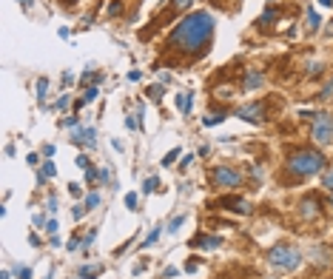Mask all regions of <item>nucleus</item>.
<instances>
[{
    "instance_id": "f257e3e1",
    "label": "nucleus",
    "mask_w": 333,
    "mask_h": 279,
    "mask_svg": "<svg viewBox=\"0 0 333 279\" xmlns=\"http://www.w3.org/2000/svg\"><path fill=\"white\" fill-rule=\"evenodd\" d=\"M211 37H214V17L208 12H191L174 26L168 48L183 54H205Z\"/></svg>"
},
{
    "instance_id": "f03ea898",
    "label": "nucleus",
    "mask_w": 333,
    "mask_h": 279,
    "mask_svg": "<svg viewBox=\"0 0 333 279\" xmlns=\"http://www.w3.org/2000/svg\"><path fill=\"white\" fill-rule=\"evenodd\" d=\"M325 154L316 148H296V151L287 157V171L293 177H313L325 171Z\"/></svg>"
},
{
    "instance_id": "7ed1b4c3",
    "label": "nucleus",
    "mask_w": 333,
    "mask_h": 279,
    "mask_svg": "<svg viewBox=\"0 0 333 279\" xmlns=\"http://www.w3.org/2000/svg\"><path fill=\"white\" fill-rule=\"evenodd\" d=\"M268 262L282 271H296L302 265V251H296L293 245H274L268 251Z\"/></svg>"
},
{
    "instance_id": "20e7f679",
    "label": "nucleus",
    "mask_w": 333,
    "mask_h": 279,
    "mask_svg": "<svg viewBox=\"0 0 333 279\" xmlns=\"http://www.w3.org/2000/svg\"><path fill=\"white\" fill-rule=\"evenodd\" d=\"M313 140L319 145H331L333 142V117L328 111H316L313 114Z\"/></svg>"
},
{
    "instance_id": "39448f33",
    "label": "nucleus",
    "mask_w": 333,
    "mask_h": 279,
    "mask_svg": "<svg viewBox=\"0 0 333 279\" xmlns=\"http://www.w3.org/2000/svg\"><path fill=\"white\" fill-rule=\"evenodd\" d=\"M211 183L217 188H239L242 186V174L237 168H231V165H219L211 171Z\"/></svg>"
},
{
    "instance_id": "423d86ee",
    "label": "nucleus",
    "mask_w": 333,
    "mask_h": 279,
    "mask_svg": "<svg viewBox=\"0 0 333 279\" xmlns=\"http://www.w3.org/2000/svg\"><path fill=\"white\" fill-rule=\"evenodd\" d=\"M265 114H268V105L265 103H248V105H242V108H237V117L239 120H245V123H262Z\"/></svg>"
},
{
    "instance_id": "0eeeda50",
    "label": "nucleus",
    "mask_w": 333,
    "mask_h": 279,
    "mask_svg": "<svg viewBox=\"0 0 333 279\" xmlns=\"http://www.w3.org/2000/svg\"><path fill=\"white\" fill-rule=\"evenodd\" d=\"M71 142H80V145H89V148H94V145H97V131H94L92 126L74 128V131H71Z\"/></svg>"
},
{
    "instance_id": "6e6552de",
    "label": "nucleus",
    "mask_w": 333,
    "mask_h": 279,
    "mask_svg": "<svg viewBox=\"0 0 333 279\" xmlns=\"http://www.w3.org/2000/svg\"><path fill=\"white\" fill-rule=\"evenodd\" d=\"M222 245V236H208V233H196L191 239V248H202V251H214Z\"/></svg>"
},
{
    "instance_id": "1a4fd4ad",
    "label": "nucleus",
    "mask_w": 333,
    "mask_h": 279,
    "mask_svg": "<svg viewBox=\"0 0 333 279\" xmlns=\"http://www.w3.org/2000/svg\"><path fill=\"white\" fill-rule=\"evenodd\" d=\"M319 208H322V202L316 197H305L302 202H299V214H302L305 220H313V217L319 214Z\"/></svg>"
},
{
    "instance_id": "9d476101",
    "label": "nucleus",
    "mask_w": 333,
    "mask_h": 279,
    "mask_svg": "<svg viewBox=\"0 0 333 279\" xmlns=\"http://www.w3.org/2000/svg\"><path fill=\"white\" fill-rule=\"evenodd\" d=\"M217 205H222V208H228V211H237V214H248V211H251V202H248V199H239V197L219 199Z\"/></svg>"
},
{
    "instance_id": "9b49d317",
    "label": "nucleus",
    "mask_w": 333,
    "mask_h": 279,
    "mask_svg": "<svg viewBox=\"0 0 333 279\" xmlns=\"http://www.w3.org/2000/svg\"><path fill=\"white\" fill-rule=\"evenodd\" d=\"M262 83H265L262 71H245V77H242V89H245V92H253V89H259Z\"/></svg>"
},
{
    "instance_id": "f8f14e48",
    "label": "nucleus",
    "mask_w": 333,
    "mask_h": 279,
    "mask_svg": "<svg viewBox=\"0 0 333 279\" xmlns=\"http://www.w3.org/2000/svg\"><path fill=\"white\" fill-rule=\"evenodd\" d=\"M174 103H177V111H180V114H191V105H194V94H191V92H180Z\"/></svg>"
},
{
    "instance_id": "ddd939ff",
    "label": "nucleus",
    "mask_w": 333,
    "mask_h": 279,
    "mask_svg": "<svg viewBox=\"0 0 333 279\" xmlns=\"http://www.w3.org/2000/svg\"><path fill=\"white\" fill-rule=\"evenodd\" d=\"M225 117H228V111H214V114L202 117V126H219V123H225Z\"/></svg>"
},
{
    "instance_id": "4468645a",
    "label": "nucleus",
    "mask_w": 333,
    "mask_h": 279,
    "mask_svg": "<svg viewBox=\"0 0 333 279\" xmlns=\"http://www.w3.org/2000/svg\"><path fill=\"white\" fill-rule=\"evenodd\" d=\"M97 97H100V89H97V86H89V89L83 92V97H80V103H77V108H80L83 103H94Z\"/></svg>"
},
{
    "instance_id": "2eb2a0df",
    "label": "nucleus",
    "mask_w": 333,
    "mask_h": 279,
    "mask_svg": "<svg viewBox=\"0 0 333 279\" xmlns=\"http://www.w3.org/2000/svg\"><path fill=\"white\" fill-rule=\"evenodd\" d=\"M310 259H313V262H319V265H325V262H331V251H328V248H313Z\"/></svg>"
},
{
    "instance_id": "dca6fc26",
    "label": "nucleus",
    "mask_w": 333,
    "mask_h": 279,
    "mask_svg": "<svg viewBox=\"0 0 333 279\" xmlns=\"http://www.w3.org/2000/svg\"><path fill=\"white\" fill-rule=\"evenodd\" d=\"M319 26H322V17L316 14V9H313V6H308V29H310V32H316Z\"/></svg>"
},
{
    "instance_id": "f3484780",
    "label": "nucleus",
    "mask_w": 333,
    "mask_h": 279,
    "mask_svg": "<svg viewBox=\"0 0 333 279\" xmlns=\"http://www.w3.org/2000/svg\"><path fill=\"white\" fill-rule=\"evenodd\" d=\"M165 231V228H162V225H157V228H151V233L148 236H145V239H143V248H148V245H154L157 242V239H160V233Z\"/></svg>"
},
{
    "instance_id": "a211bd4d",
    "label": "nucleus",
    "mask_w": 333,
    "mask_h": 279,
    "mask_svg": "<svg viewBox=\"0 0 333 279\" xmlns=\"http://www.w3.org/2000/svg\"><path fill=\"white\" fill-rule=\"evenodd\" d=\"M103 268L100 265H92V268H83L80 274H77V279H97V274H100Z\"/></svg>"
},
{
    "instance_id": "6ab92c4d",
    "label": "nucleus",
    "mask_w": 333,
    "mask_h": 279,
    "mask_svg": "<svg viewBox=\"0 0 333 279\" xmlns=\"http://www.w3.org/2000/svg\"><path fill=\"white\" fill-rule=\"evenodd\" d=\"M183 222H185V214H177V217H174V220L168 222V225H165V231H168V233H177V231H180V225H183Z\"/></svg>"
},
{
    "instance_id": "aec40b11",
    "label": "nucleus",
    "mask_w": 333,
    "mask_h": 279,
    "mask_svg": "<svg viewBox=\"0 0 333 279\" xmlns=\"http://www.w3.org/2000/svg\"><path fill=\"white\" fill-rule=\"evenodd\" d=\"M46 92H48V80L46 77H40V80H37V100H40V103L46 100Z\"/></svg>"
},
{
    "instance_id": "412c9836",
    "label": "nucleus",
    "mask_w": 333,
    "mask_h": 279,
    "mask_svg": "<svg viewBox=\"0 0 333 279\" xmlns=\"http://www.w3.org/2000/svg\"><path fill=\"white\" fill-rule=\"evenodd\" d=\"M157 188H160V180H157V177H148V180L143 183V191H145V194H154Z\"/></svg>"
},
{
    "instance_id": "4be33fe9",
    "label": "nucleus",
    "mask_w": 333,
    "mask_h": 279,
    "mask_svg": "<svg viewBox=\"0 0 333 279\" xmlns=\"http://www.w3.org/2000/svg\"><path fill=\"white\" fill-rule=\"evenodd\" d=\"M319 97H322V100H331V97H333V77H331L328 83H325V86H322Z\"/></svg>"
},
{
    "instance_id": "5701e85b",
    "label": "nucleus",
    "mask_w": 333,
    "mask_h": 279,
    "mask_svg": "<svg viewBox=\"0 0 333 279\" xmlns=\"http://www.w3.org/2000/svg\"><path fill=\"white\" fill-rule=\"evenodd\" d=\"M108 14H111V17L123 14V0H111V3H108Z\"/></svg>"
},
{
    "instance_id": "b1692460",
    "label": "nucleus",
    "mask_w": 333,
    "mask_h": 279,
    "mask_svg": "<svg viewBox=\"0 0 333 279\" xmlns=\"http://www.w3.org/2000/svg\"><path fill=\"white\" fill-rule=\"evenodd\" d=\"M97 205H100V194H97V191H92V194L86 197V208L92 211V208H97Z\"/></svg>"
},
{
    "instance_id": "393cba45",
    "label": "nucleus",
    "mask_w": 333,
    "mask_h": 279,
    "mask_svg": "<svg viewBox=\"0 0 333 279\" xmlns=\"http://www.w3.org/2000/svg\"><path fill=\"white\" fill-rule=\"evenodd\" d=\"M177 157H180V148H171V151L162 157V165H174V160H177Z\"/></svg>"
},
{
    "instance_id": "a878e982",
    "label": "nucleus",
    "mask_w": 333,
    "mask_h": 279,
    "mask_svg": "<svg viewBox=\"0 0 333 279\" xmlns=\"http://www.w3.org/2000/svg\"><path fill=\"white\" fill-rule=\"evenodd\" d=\"M148 97L160 103V100H162V86H151V89H148Z\"/></svg>"
},
{
    "instance_id": "bb28decb",
    "label": "nucleus",
    "mask_w": 333,
    "mask_h": 279,
    "mask_svg": "<svg viewBox=\"0 0 333 279\" xmlns=\"http://www.w3.org/2000/svg\"><path fill=\"white\" fill-rule=\"evenodd\" d=\"M69 105H71V97H69V94H63L57 103H54V108H57V111H63V108H69Z\"/></svg>"
},
{
    "instance_id": "cd10ccee",
    "label": "nucleus",
    "mask_w": 333,
    "mask_h": 279,
    "mask_svg": "<svg viewBox=\"0 0 333 279\" xmlns=\"http://www.w3.org/2000/svg\"><path fill=\"white\" fill-rule=\"evenodd\" d=\"M126 205H128L131 211H137V205H140V197H137V194H126Z\"/></svg>"
},
{
    "instance_id": "c85d7f7f",
    "label": "nucleus",
    "mask_w": 333,
    "mask_h": 279,
    "mask_svg": "<svg viewBox=\"0 0 333 279\" xmlns=\"http://www.w3.org/2000/svg\"><path fill=\"white\" fill-rule=\"evenodd\" d=\"M191 3H194V0H174V12H180V9H188V6H191Z\"/></svg>"
},
{
    "instance_id": "c756f323",
    "label": "nucleus",
    "mask_w": 333,
    "mask_h": 279,
    "mask_svg": "<svg viewBox=\"0 0 333 279\" xmlns=\"http://www.w3.org/2000/svg\"><path fill=\"white\" fill-rule=\"evenodd\" d=\"M137 117H140V111H137ZM137 117L131 114V117H128V120H126V126L131 128V131H137V128H140V120H137Z\"/></svg>"
},
{
    "instance_id": "7c9ffc66",
    "label": "nucleus",
    "mask_w": 333,
    "mask_h": 279,
    "mask_svg": "<svg viewBox=\"0 0 333 279\" xmlns=\"http://www.w3.org/2000/svg\"><path fill=\"white\" fill-rule=\"evenodd\" d=\"M322 186L328 188V191H333V171H328V174L322 177Z\"/></svg>"
},
{
    "instance_id": "2f4dec72",
    "label": "nucleus",
    "mask_w": 333,
    "mask_h": 279,
    "mask_svg": "<svg viewBox=\"0 0 333 279\" xmlns=\"http://www.w3.org/2000/svg\"><path fill=\"white\" fill-rule=\"evenodd\" d=\"M71 217H74V220H83V217H86V205H74Z\"/></svg>"
},
{
    "instance_id": "473e14b6",
    "label": "nucleus",
    "mask_w": 333,
    "mask_h": 279,
    "mask_svg": "<svg viewBox=\"0 0 333 279\" xmlns=\"http://www.w3.org/2000/svg\"><path fill=\"white\" fill-rule=\"evenodd\" d=\"M46 208H48V214H57V197H48L46 199Z\"/></svg>"
},
{
    "instance_id": "72a5a7b5",
    "label": "nucleus",
    "mask_w": 333,
    "mask_h": 279,
    "mask_svg": "<svg viewBox=\"0 0 333 279\" xmlns=\"http://www.w3.org/2000/svg\"><path fill=\"white\" fill-rule=\"evenodd\" d=\"M46 233H48V236H57V222H54V220L46 222Z\"/></svg>"
},
{
    "instance_id": "f704fd0d",
    "label": "nucleus",
    "mask_w": 333,
    "mask_h": 279,
    "mask_svg": "<svg viewBox=\"0 0 333 279\" xmlns=\"http://www.w3.org/2000/svg\"><path fill=\"white\" fill-rule=\"evenodd\" d=\"M17 279H32V268H17Z\"/></svg>"
},
{
    "instance_id": "c9c22d12",
    "label": "nucleus",
    "mask_w": 333,
    "mask_h": 279,
    "mask_svg": "<svg viewBox=\"0 0 333 279\" xmlns=\"http://www.w3.org/2000/svg\"><path fill=\"white\" fill-rule=\"evenodd\" d=\"M126 77H128V83H137V80H140V77H143V71H137V69H131V71H128V74H126Z\"/></svg>"
},
{
    "instance_id": "e433bc0d",
    "label": "nucleus",
    "mask_w": 333,
    "mask_h": 279,
    "mask_svg": "<svg viewBox=\"0 0 333 279\" xmlns=\"http://www.w3.org/2000/svg\"><path fill=\"white\" fill-rule=\"evenodd\" d=\"M94 239H97V231H89V233H86V236H83V245L89 248V245H92Z\"/></svg>"
},
{
    "instance_id": "4c0bfd02",
    "label": "nucleus",
    "mask_w": 333,
    "mask_h": 279,
    "mask_svg": "<svg viewBox=\"0 0 333 279\" xmlns=\"http://www.w3.org/2000/svg\"><path fill=\"white\" fill-rule=\"evenodd\" d=\"M43 174H46V177H54V174H57L54 163H46V165H43Z\"/></svg>"
},
{
    "instance_id": "58836bf2",
    "label": "nucleus",
    "mask_w": 333,
    "mask_h": 279,
    "mask_svg": "<svg viewBox=\"0 0 333 279\" xmlns=\"http://www.w3.org/2000/svg\"><path fill=\"white\" fill-rule=\"evenodd\" d=\"M77 123H80L77 117H66V120H63V126L66 128H77Z\"/></svg>"
},
{
    "instance_id": "ea45409f",
    "label": "nucleus",
    "mask_w": 333,
    "mask_h": 279,
    "mask_svg": "<svg viewBox=\"0 0 333 279\" xmlns=\"http://www.w3.org/2000/svg\"><path fill=\"white\" fill-rule=\"evenodd\" d=\"M77 165H80L83 171H86V168H89L92 163H89V157H86V154H80V157H77Z\"/></svg>"
},
{
    "instance_id": "a19ab883",
    "label": "nucleus",
    "mask_w": 333,
    "mask_h": 279,
    "mask_svg": "<svg viewBox=\"0 0 333 279\" xmlns=\"http://www.w3.org/2000/svg\"><path fill=\"white\" fill-rule=\"evenodd\" d=\"M191 163H194V154H185V157H183V163H180V168H188Z\"/></svg>"
},
{
    "instance_id": "79ce46f5",
    "label": "nucleus",
    "mask_w": 333,
    "mask_h": 279,
    "mask_svg": "<svg viewBox=\"0 0 333 279\" xmlns=\"http://www.w3.org/2000/svg\"><path fill=\"white\" fill-rule=\"evenodd\" d=\"M92 77H94V71H89V69H86V71H83V77H80V80H83V83H89ZM94 80H100V77H94Z\"/></svg>"
},
{
    "instance_id": "37998d69",
    "label": "nucleus",
    "mask_w": 333,
    "mask_h": 279,
    "mask_svg": "<svg viewBox=\"0 0 333 279\" xmlns=\"http://www.w3.org/2000/svg\"><path fill=\"white\" fill-rule=\"evenodd\" d=\"M66 248H69V251H77V248H80V239H69V245H66Z\"/></svg>"
},
{
    "instance_id": "c03bdc74",
    "label": "nucleus",
    "mask_w": 333,
    "mask_h": 279,
    "mask_svg": "<svg viewBox=\"0 0 333 279\" xmlns=\"http://www.w3.org/2000/svg\"><path fill=\"white\" fill-rule=\"evenodd\" d=\"M196 265H199V262H196V259H191V262L185 265V271H188V274H194V271H196Z\"/></svg>"
},
{
    "instance_id": "a18cd8bd",
    "label": "nucleus",
    "mask_w": 333,
    "mask_h": 279,
    "mask_svg": "<svg viewBox=\"0 0 333 279\" xmlns=\"http://www.w3.org/2000/svg\"><path fill=\"white\" fill-rule=\"evenodd\" d=\"M177 274H180V271H177L174 265H168V268H165V277H177Z\"/></svg>"
},
{
    "instance_id": "49530a36",
    "label": "nucleus",
    "mask_w": 333,
    "mask_h": 279,
    "mask_svg": "<svg viewBox=\"0 0 333 279\" xmlns=\"http://www.w3.org/2000/svg\"><path fill=\"white\" fill-rule=\"evenodd\" d=\"M69 194L71 197H80V186H69Z\"/></svg>"
},
{
    "instance_id": "de8ad7c7",
    "label": "nucleus",
    "mask_w": 333,
    "mask_h": 279,
    "mask_svg": "<svg viewBox=\"0 0 333 279\" xmlns=\"http://www.w3.org/2000/svg\"><path fill=\"white\" fill-rule=\"evenodd\" d=\"M74 83V74H63V86H71Z\"/></svg>"
},
{
    "instance_id": "09e8293b",
    "label": "nucleus",
    "mask_w": 333,
    "mask_h": 279,
    "mask_svg": "<svg viewBox=\"0 0 333 279\" xmlns=\"http://www.w3.org/2000/svg\"><path fill=\"white\" fill-rule=\"evenodd\" d=\"M35 225L40 228V225H46V220H43V214H35Z\"/></svg>"
},
{
    "instance_id": "8fccbe9b",
    "label": "nucleus",
    "mask_w": 333,
    "mask_h": 279,
    "mask_svg": "<svg viewBox=\"0 0 333 279\" xmlns=\"http://www.w3.org/2000/svg\"><path fill=\"white\" fill-rule=\"evenodd\" d=\"M32 3H35V0H20V6H23L26 12H29V9H32Z\"/></svg>"
},
{
    "instance_id": "3c124183",
    "label": "nucleus",
    "mask_w": 333,
    "mask_h": 279,
    "mask_svg": "<svg viewBox=\"0 0 333 279\" xmlns=\"http://www.w3.org/2000/svg\"><path fill=\"white\" fill-rule=\"evenodd\" d=\"M322 6H333V0H319Z\"/></svg>"
},
{
    "instance_id": "603ef678",
    "label": "nucleus",
    "mask_w": 333,
    "mask_h": 279,
    "mask_svg": "<svg viewBox=\"0 0 333 279\" xmlns=\"http://www.w3.org/2000/svg\"><path fill=\"white\" fill-rule=\"evenodd\" d=\"M63 3H69V6H71V3H77V0H63Z\"/></svg>"
},
{
    "instance_id": "864d4df0",
    "label": "nucleus",
    "mask_w": 333,
    "mask_h": 279,
    "mask_svg": "<svg viewBox=\"0 0 333 279\" xmlns=\"http://www.w3.org/2000/svg\"><path fill=\"white\" fill-rule=\"evenodd\" d=\"M331 26H333V23H331ZM331 35H333V29H331Z\"/></svg>"
}]
</instances>
